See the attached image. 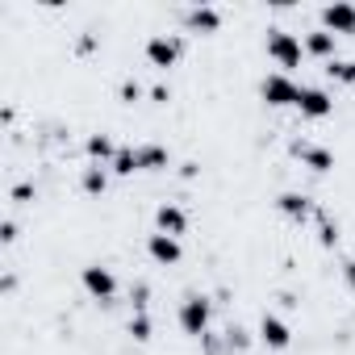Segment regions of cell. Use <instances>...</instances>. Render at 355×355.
Instances as JSON below:
<instances>
[{
  "label": "cell",
  "instance_id": "obj_1",
  "mask_svg": "<svg viewBox=\"0 0 355 355\" xmlns=\"http://www.w3.org/2000/svg\"><path fill=\"white\" fill-rule=\"evenodd\" d=\"M263 46H268V59L288 76L293 67H301V59H305V46H301V38L297 34H288V30H268V38H263Z\"/></svg>",
  "mask_w": 355,
  "mask_h": 355
},
{
  "label": "cell",
  "instance_id": "obj_2",
  "mask_svg": "<svg viewBox=\"0 0 355 355\" xmlns=\"http://www.w3.org/2000/svg\"><path fill=\"white\" fill-rule=\"evenodd\" d=\"M175 322H180V330H184V334L205 338V334H209V322H214V301H209V297H201V293L184 297V301H180V313H175Z\"/></svg>",
  "mask_w": 355,
  "mask_h": 355
},
{
  "label": "cell",
  "instance_id": "obj_3",
  "mask_svg": "<svg viewBox=\"0 0 355 355\" xmlns=\"http://www.w3.org/2000/svg\"><path fill=\"white\" fill-rule=\"evenodd\" d=\"M259 96H263L272 109H293L297 96H301V84H297L293 76H284V71H272V76L259 80Z\"/></svg>",
  "mask_w": 355,
  "mask_h": 355
},
{
  "label": "cell",
  "instance_id": "obj_4",
  "mask_svg": "<svg viewBox=\"0 0 355 355\" xmlns=\"http://www.w3.org/2000/svg\"><path fill=\"white\" fill-rule=\"evenodd\" d=\"M305 121H322V117H330L334 113V96L326 92V88H313V84H301V96H297V105H293Z\"/></svg>",
  "mask_w": 355,
  "mask_h": 355
},
{
  "label": "cell",
  "instance_id": "obj_5",
  "mask_svg": "<svg viewBox=\"0 0 355 355\" xmlns=\"http://www.w3.org/2000/svg\"><path fill=\"white\" fill-rule=\"evenodd\" d=\"M142 55H146L150 67L167 71V67H175V59H180V38H175V34H150L146 46H142Z\"/></svg>",
  "mask_w": 355,
  "mask_h": 355
},
{
  "label": "cell",
  "instance_id": "obj_6",
  "mask_svg": "<svg viewBox=\"0 0 355 355\" xmlns=\"http://www.w3.org/2000/svg\"><path fill=\"white\" fill-rule=\"evenodd\" d=\"M80 284H84V293H88L92 301H113V297H117V276H113L109 268H101V263H88V268L80 272Z\"/></svg>",
  "mask_w": 355,
  "mask_h": 355
},
{
  "label": "cell",
  "instance_id": "obj_7",
  "mask_svg": "<svg viewBox=\"0 0 355 355\" xmlns=\"http://www.w3.org/2000/svg\"><path fill=\"white\" fill-rule=\"evenodd\" d=\"M322 30L326 34H355V5H343V0H334V5L322 9Z\"/></svg>",
  "mask_w": 355,
  "mask_h": 355
},
{
  "label": "cell",
  "instance_id": "obj_8",
  "mask_svg": "<svg viewBox=\"0 0 355 355\" xmlns=\"http://www.w3.org/2000/svg\"><path fill=\"white\" fill-rule=\"evenodd\" d=\"M293 150H297L301 167H309L313 175H326V171L334 167V150H330V146H322V142H297Z\"/></svg>",
  "mask_w": 355,
  "mask_h": 355
},
{
  "label": "cell",
  "instance_id": "obj_9",
  "mask_svg": "<svg viewBox=\"0 0 355 355\" xmlns=\"http://www.w3.org/2000/svg\"><path fill=\"white\" fill-rule=\"evenodd\" d=\"M259 343H263L268 351H284V347L293 343L288 322H284V318H276V313H263V318H259Z\"/></svg>",
  "mask_w": 355,
  "mask_h": 355
},
{
  "label": "cell",
  "instance_id": "obj_10",
  "mask_svg": "<svg viewBox=\"0 0 355 355\" xmlns=\"http://www.w3.org/2000/svg\"><path fill=\"white\" fill-rule=\"evenodd\" d=\"M155 230H159V234H171V239H180V234L189 230V214L175 205V201H163V205L155 209Z\"/></svg>",
  "mask_w": 355,
  "mask_h": 355
},
{
  "label": "cell",
  "instance_id": "obj_11",
  "mask_svg": "<svg viewBox=\"0 0 355 355\" xmlns=\"http://www.w3.org/2000/svg\"><path fill=\"white\" fill-rule=\"evenodd\" d=\"M146 255H150L159 268H171V263H180L184 251H180V239H171V234H159V230H155V234L146 239Z\"/></svg>",
  "mask_w": 355,
  "mask_h": 355
},
{
  "label": "cell",
  "instance_id": "obj_12",
  "mask_svg": "<svg viewBox=\"0 0 355 355\" xmlns=\"http://www.w3.org/2000/svg\"><path fill=\"white\" fill-rule=\"evenodd\" d=\"M184 30L189 34H218L222 30V13L214 5H193V9H184Z\"/></svg>",
  "mask_w": 355,
  "mask_h": 355
},
{
  "label": "cell",
  "instance_id": "obj_13",
  "mask_svg": "<svg viewBox=\"0 0 355 355\" xmlns=\"http://www.w3.org/2000/svg\"><path fill=\"white\" fill-rule=\"evenodd\" d=\"M276 209L288 218V222H305V218H313L318 209H313V201L305 197V193H280L276 197Z\"/></svg>",
  "mask_w": 355,
  "mask_h": 355
},
{
  "label": "cell",
  "instance_id": "obj_14",
  "mask_svg": "<svg viewBox=\"0 0 355 355\" xmlns=\"http://www.w3.org/2000/svg\"><path fill=\"white\" fill-rule=\"evenodd\" d=\"M301 46H305V55H313V59L330 63V59H334V51H338V38H334V34H326V30H309V34L301 38Z\"/></svg>",
  "mask_w": 355,
  "mask_h": 355
},
{
  "label": "cell",
  "instance_id": "obj_15",
  "mask_svg": "<svg viewBox=\"0 0 355 355\" xmlns=\"http://www.w3.org/2000/svg\"><path fill=\"white\" fill-rule=\"evenodd\" d=\"M134 155H138V171H163V167L171 163L167 146H159V142H138Z\"/></svg>",
  "mask_w": 355,
  "mask_h": 355
},
{
  "label": "cell",
  "instance_id": "obj_16",
  "mask_svg": "<svg viewBox=\"0 0 355 355\" xmlns=\"http://www.w3.org/2000/svg\"><path fill=\"white\" fill-rule=\"evenodd\" d=\"M84 150H88V159H92V163H105V167H109V163L117 159V150H121V146H117L109 134H92Z\"/></svg>",
  "mask_w": 355,
  "mask_h": 355
},
{
  "label": "cell",
  "instance_id": "obj_17",
  "mask_svg": "<svg viewBox=\"0 0 355 355\" xmlns=\"http://www.w3.org/2000/svg\"><path fill=\"white\" fill-rule=\"evenodd\" d=\"M80 189H84V193H92V197L109 189V171H105V163H88V167H84V175H80Z\"/></svg>",
  "mask_w": 355,
  "mask_h": 355
},
{
  "label": "cell",
  "instance_id": "obj_18",
  "mask_svg": "<svg viewBox=\"0 0 355 355\" xmlns=\"http://www.w3.org/2000/svg\"><path fill=\"white\" fill-rule=\"evenodd\" d=\"M326 76L334 84H355V59H330L326 63Z\"/></svg>",
  "mask_w": 355,
  "mask_h": 355
},
{
  "label": "cell",
  "instance_id": "obj_19",
  "mask_svg": "<svg viewBox=\"0 0 355 355\" xmlns=\"http://www.w3.org/2000/svg\"><path fill=\"white\" fill-rule=\"evenodd\" d=\"M313 218H318V243H322V247H334V243H338V226H334L322 209H318Z\"/></svg>",
  "mask_w": 355,
  "mask_h": 355
},
{
  "label": "cell",
  "instance_id": "obj_20",
  "mask_svg": "<svg viewBox=\"0 0 355 355\" xmlns=\"http://www.w3.org/2000/svg\"><path fill=\"white\" fill-rule=\"evenodd\" d=\"M130 334H134V338H150V318H146V309H134V318H130Z\"/></svg>",
  "mask_w": 355,
  "mask_h": 355
},
{
  "label": "cell",
  "instance_id": "obj_21",
  "mask_svg": "<svg viewBox=\"0 0 355 355\" xmlns=\"http://www.w3.org/2000/svg\"><path fill=\"white\" fill-rule=\"evenodd\" d=\"M226 351H247V330L243 326H230L226 330Z\"/></svg>",
  "mask_w": 355,
  "mask_h": 355
},
{
  "label": "cell",
  "instance_id": "obj_22",
  "mask_svg": "<svg viewBox=\"0 0 355 355\" xmlns=\"http://www.w3.org/2000/svg\"><path fill=\"white\" fill-rule=\"evenodd\" d=\"M343 280H347V288L355 293V259H347V263H343Z\"/></svg>",
  "mask_w": 355,
  "mask_h": 355
},
{
  "label": "cell",
  "instance_id": "obj_23",
  "mask_svg": "<svg viewBox=\"0 0 355 355\" xmlns=\"http://www.w3.org/2000/svg\"><path fill=\"white\" fill-rule=\"evenodd\" d=\"M30 197H34V189H30V184H17V189H13V201H30Z\"/></svg>",
  "mask_w": 355,
  "mask_h": 355
},
{
  "label": "cell",
  "instance_id": "obj_24",
  "mask_svg": "<svg viewBox=\"0 0 355 355\" xmlns=\"http://www.w3.org/2000/svg\"><path fill=\"white\" fill-rule=\"evenodd\" d=\"M121 96H125V101H138V96H142V88H138V84H125V88H121Z\"/></svg>",
  "mask_w": 355,
  "mask_h": 355
}]
</instances>
